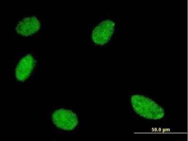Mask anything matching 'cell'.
<instances>
[{"label": "cell", "instance_id": "6da1fadb", "mask_svg": "<svg viewBox=\"0 0 188 141\" xmlns=\"http://www.w3.org/2000/svg\"><path fill=\"white\" fill-rule=\"evenodd\" d=\"M52 119L56 127L64 130L73 129L78 123L76 114L71 110L64 109L54 112L52 115Z\"/></svg>", "mask_w": 188, "mask_h": 141}, {"label": "cell", "instance_id": "7a4b0ae2", "mask_svg": "<svg viewBox=\"0 0 188 141\" xmlns=\"http://www.w3.org/2000/svg\"><path fill=\"white\" fill-rule=\"evenodd\" d=\"M40 27V22L35 17H29L24 18L19 22L16 30L18 33L27 36L37 32Z\"/></svg>", "mask_w": 188, "mask_h": 141}, {"label": "cell", "instance_id": "3957f363", "mask_svg": "<svg viewBox=\"0 0 188 141\" xmlns=\"http://www.w3.org/2000/svg\"><path fill=\"white\" fill-rule=\"evenodd\" d=\"M108 24L107 22H104L96 27L93 31L92 37L96 44H104L109 39L110 35L107 34Z\"/></svg>", "mask_w": 188, "mask_h": 141}, {"label": "cell", "instance_id": "277c9868", "mask_svg": "<svg viewBox=\"0 0 188 141\" xmlns=\"http://www.w3.org/2000/svg\"><path fill=\"white\" fill-rule=\"evenodd\" d=\"M34 62L33 57L30 55H27L20 62L17 66V70L16 72L23 70L25 69L20 81H24L28 78L30 73L31 70L34 66Z\"/></svg>", "mask_w": 188, "mask_h": 141}]
</instances>
